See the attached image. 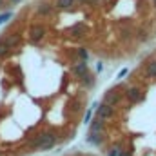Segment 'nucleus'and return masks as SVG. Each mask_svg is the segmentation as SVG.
I'll use <instances>...</instances> for the list:
<instances>
[{
	"instance_id": "23",
	"label": "nucleus",
	"mask_w": 156,
	"mask_h": 156,
	"mask_svg": "<svg viewBox=\"0 0 156 156\" xmlns=\"http://www.w3.org/2000/svg\"><path fill=\"white\" fill-rule=\"evenodd\" d=\"M71 107H73V111H75V113H78V111H80V102H73V105H71Z\"/></svg>"
},
{
	"instance_id": "16",
	"label": "nucleus",
	"mask_w": 156,
	"mask_h": 156,
	"mask_svg": "<svg viewBox=\"0 0 156 156\" xmlns=\"http://www.w3.org/2000/svg\"><path fill=\"white\" fill-rule=\"evenodd\" d=\"M122 151H123V147L116 144V145H113V147H109V151H107V156H120L122 154Z\"/></svg>"
},
{
	"instance_id": "25",
	"label": "nucleus",
	"mask_w": 156,
	"mask_h": 156,
	"mask_svg": "<svg viewBox=\"0 0 156 156\" xmlns=\"http://www.w3.org/2000/svg\"><path fill=\"white\" fill-rule=\"evenodd\" d=\"M120 156H133V153H131V151H125V149H123V151H122V154Z\"/></svg>"
},
{
	"instance_id": "4",
	"label": "nucleus",
	"mask_w": 156,
	"mask_h": 156,
	"mask_svg": "<svg viewBox=\"0 0 156 156\" xmlns=\"http://www.w3.org/2000/svg\"><path fill=\"white\" fill-rule=\"evenodd\" d=\"M45 35H47V27L44 24H33L29 27V31H27V37H29L31 44H40L45 38Z\"/></svg>"
},
{
	"instance_id": "17",
	"label": "nucleus",
	"mask_w": 156,
	"mask_h": 156,
	"mask_svg": "<svg viewBox=\"0 0 156 156\" xmlns=\"http://www.w3.org/2000/svg\"><path fill=\"white\" fill-rule=\"evenodd\" d=\"M9 53H11V49H9V47L5 45V42H4V38L0 37V58H5V56H7Z\"/></svg>"
},
{
	"instance_id": "6",
	"label": "nucleus",
	"mask_w": 156,
	"mask_h": 156,
	"mask_svg": "<svg viewBox=\"0 0 156 156\" xmlns=\"http://www.w3.org/2000/svg\"><path fill=\"white\" fill-rule=\"evenodd\" d=\"M87 73H89V64H87V62L76 60L75 64H71V75L76 78V80H80L82 76H85Z\"/></svg>"
},
{
	"instance_id": "9",
	"label": "nucleus",
	"mask_w": 156,
	"mask_h": 156,
	"mask_svg": "<svg viewBox=\"0 0 156 156\" xmlns=\"http://www.w3.org/2000/svg\"><path fill=\"white\" fill-rule=\"evenodd\" d=\"M4 42H5V45L9 47V49H16L20 44H22V35L20 33H7L5 37H2Z\"/></svg>"
},
{
	"instance_id": "8",
	"label": "nucleus",
	"mask_w": 156,
	"mask_h": 156,
	"mask_svg": "<svg viewBox=\"0 0 156 156\" xmlns=\"http://www.w3.org/2000/svg\"><path fill=\"white\" fill-rule=\"evenodd\" d=\"M37 15L38 16H51L53 15V11H55V4H51L49 0H42L37 4Z\"/></svg>"
},
{
	"instance_id": "27",
	"label": "nucleus",
	"mask_w": 156,
	"mask_h": 156,
	"mask_svg": "<svg viewBox=\"0 0 156 156\" xmlns=\"http://www.w3.org/2000/svg\"><path fill=\"white\" fill-rule=\"evenodd\" d=\"M153 5H154V9H156V0H153Z\"/></svg>"
},
{
	"instance_id": "22",
	"label": "nucleus",
	"mask_w": 156,
	"mask_h": 156,
	"mask_svg": "<svg viewBox=\"0 0 156 156\" xmlns=\"http://www.w3.org/2000/svg\"><path fill=\"white\" fill-rule=\"evenodd\" d=\"M104 71V62H98L96 64V73H102Z\"/></svg>"
},
{
	"instance_id": "28",
	"label": "nucleus",
	"mask_w": 156,
	"mask_h": 156,
	"mask_svg": "<svg viewBox=\"0 0 156 156\" xmlns=\"http://www.w3.org/2000/svg\"><path fill=\"white\" fill-rule=\"evenodd\" d=\"M0 156H2V153H0Z\"/></svg>"
},
{
	"instance_id": "3",
	"label": "nucleus",
	"mask_w": 156,
	"mask_h": 156,
	"mask_svg": "<svg viewBox=\"0 0 156 156\" xmlns=\"http://www.w3.org/2000/svg\"><path fill=\"white\" fill-rule=\"evenodd\" d=\"M125 98H123V93L120 91V87H115V89H109V91H105V94H104V104H107V105H111V107H118L122 102H123Z\"/></svg>"
},
{
	"instance_id": "18",
	"label": "nucleus",
	"mask_w": 156,
	"mask_h": 156,
	"mask_svg": "<svg viewBox=\"0 0 156 156\" xmlns=\"http://www.w3.org/2000/svg\"><path fill=\"white\" fill-rule=\"evenodd\" d=\"M82 5H89V7H98L102 4V0H80Z\"/></svg>"
},
{
	"instance_id": "1",
	"label": "nucleus",
	"mask_w": 156,
	"mask_h": 156,
	"mask_svg": "<svg viewBox=\"0 0 156 156\" xmlns=\"http://www.w3.org/2000/svg\"><path fill=\"white\" fill-rule=\"evenodd\" d=\"M56 142H58V136H56L55 131H44V133H38L37 136H33L29 140V149L44 153V151L53 149L56 145Z\"/></svg>"
},
{
	"instance_id": "24",
	"label": "nucleus",
	"mask_w": 156,
	"mask_h": 156,
	"mask_svg": "<svg viewBox=\"0 0 156 156\" xmlns=\"http://www.w3.org/2000/svg\"><path fill=\"white\" fill-rule=\"evenodd\" d=\"M20 2H24V0H7V4H11V5H16V4H20Z\"/></svg>"
},
{
	"instance_id": "10",
	"label": "nucleus",
	"mask_w": 156,
	"mask_h": 156,
	"mask_svg": "<svg viewBox=\"0 0 156 156\" xmlns=\"http://www.w3.org/2000/svg\"><path fill=\"white\" fill-rule=\"evenodd\" d=\"M85 142L87 144H91V145H94V147H100V145H104V142H105V134L104 133H87V136H85Z\"/></svg>"
},
{
	"instance_id": "21",
	"label": "nucleus",
	"mask_w": 156,
	"mask_h": 156,
	"mask_svg": "<svg viewBox=\"0 0 156 156\" xmlns=\"http://www.w3.org/2000/svg\"><path fill=\"white\" fill-rule=\"evenodd\" d=\"M147 38H149L147 31H142V29H140V31H138V40H147Z\"/></svg>"
},
{
	"instance_id": "13",
	"label": "nucleus",
	"mask_w": 156,
	"mask_h": 156,
	"mask_svg": "<svg viewBox=\"0 0 156 156\" xmlns=\"http://www.w3.org/2000/svg\"><path fill=\"white\" fill-rule=\"evenodd\" d=\"M80 0H55V9L60 11H69L75 4H78Z\"/></svg>"
},
{
	"instance_id": "20",
	"label": "nucleus",
	"mask_w": 156,
	"mask_h": 156,
	"mask_svg": "<svg viewBox=\"0 0 156 156\" xmlns=\"http://www.w3.org/2000/svg\"><path fill=\"white\" fill-rule=\"evenodd\" d=\"M129 75V67H123V69H120V73H118V80H123V78Z\"/></svg>"
},
{
	"instance_id": "19",
	"label": "nucleus",
	"mask_w": 156,
	"mask_h": 156,
	"mask_svg": "<svg viewBox=\"0 0 156 156\" xmlns=\"http://www.w3.org/2000/svg\"><path fill=\"white\" fill-rule=\"evenodd\" d=\"M11 18H13V13H11V11L2 13V15H0V26H2V24H5V22H7V20H11Z\"/></svg>"
},
{
	"instance_id": "26",
	"label": "nucleus",
	"mask_w": 156,
	"mask_h": 156,
	"mask_svg": "<svg viewBox=\"0 0 156 156\" xmlns=\"http://www.w3.org/2000/svg\"><path fill=\"white\" fill-rule=\"evenodd\" d=\"M5 4H7V0H0V9H2V7H5Z\"/></svg>"
},
{
	"instance_id": "15",
	"label": "nucleus",
	"mask_w": 156,
	"mask_h": 156,
	"mask_svg": "<svg viewBox=\"0 0 156 156\" xmlns=\"http://www.w3.org/2000/svg\"><path fill=\"white\" fill-rule=\"evenodd\" d=\"M89 58H91L89 49L87 47H78L76 49V60H80V62H89Z\"/></svg>"
},
{
	"instance_id": "12",
	"label": "nucleus",
	"mask_w": 156,
	"mask_h": 156,
	"mask_svg": "<svg viewBox=\"0 0 156 156\" xmlns=\"http://www.w3.org/2000/svg\"><path fill=\"white\" fill-rule=\"evenodd\" d=\"M144 73L149 80H156V58H151L145 62V67H144Z\"/></svg>"
},
{
	"instance_id": "11",
	"label": "nucleus",
	"mask_w": 156,
	"mask_h": 156,
	"mask_svg": "<svg viewBox=\"0 0 156 156\" xmlns=\"http://www.w3.org/2000/svg\"><path fill=\"white\" fill-rule=\"evenodd\" d=\"M105 120H102V118L94 116L91 120V123H89V131L91 133H105Z\"/></svg>"
},
{
	"instance_id": "2",
	"label": "nucleus",
	"mask_w": 156,
	"mask_h": 156,
	"mask_svg": "<svg viewBox=\"0 0 156 156\" xmlns=\"http://www.w3.org/2000/svg\"><path fill=\"white\" fill-rule=\"evenodd\" d=\"M123 98L129 102V104H140V102H144V98H145V94H144V89L140 87V85H129V87H125L123 89Z\"/></svg>"
},
{
	"instance_id": "7",
	"label": "nucleus",
	"mask_w": 156,
	"mask_h": 156,
	"mask_svg": "<svg viewBox=\"0 0 156 156\" xmlns=\"http://www.w3.org/2000/svg\"><path fill=\"white\" fill-rule=\"evenodd\" d=\"M94 111H96V116L102 118V120H111V118H115V107H111V105H107V104H104V102H100Z\"/></svg>"
},
{
	"instance_id": "5",
	"label": "nucleus",
	"mask_w": 156,
	"mask_h": 156,
	"mask_svg": "<svg viewBox=\"0 0 156 156\" xmlns=\"http://www.w3.org/2000/svg\"><path fill=\"white\" fill-rule=\"evenodd\" d=\"M87 33H89V27H87L85 22H76V24H73V26L69 27V31H67V35L73 37V38H83Z\"/></svg>"
},
{
	"instance_id": "14",
	"label": "nucleus",
	"mask_w": 156,
	"mask_h": 156,
	"mask_svg": "<svg viewBox=\"0 0 156 156\" xmlns=\"http://www.w3.org/2000/svg\"><path fill=\"white\" fill-rule=\"evenodd\" d=\"M80 83H82V87H85V89H93V87H94V83H96V76L89 71L85 76L80 78Z\"/></svg>"
}]
</instances>
